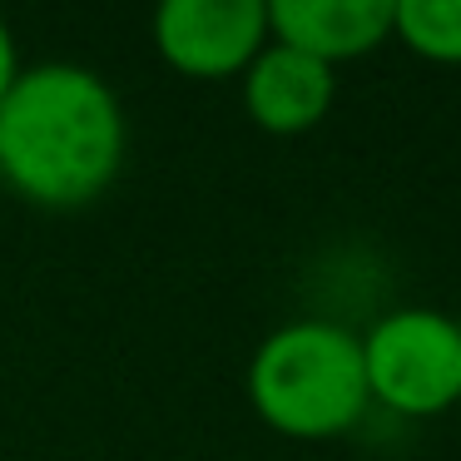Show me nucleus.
I'll return each mask as SVG.
<instances>
[{"label": "nucleus", "instance_id": "f257e3e1", "mask_svg": "<svg viewBox=\"0 0 461 461\" xmlns=\"http://www.w3.org/2000/svg\"><path fill=\"white\" fill-rule=\"evenodd\" d=\"M124 159V110L85 65L21 70L0 100V179L41 209H85Z\"/></svg>", "mask_w": 461, "mask_h": 461}, {"label": "nucleus", "instance_id": "f03ea898", "mask_svg": "<svg viewBox=\"0 0 461 461\" xmlns=\"http://www.w3.org/2000/svg\"><path fill=\"white\" fill-rule=\"evenodd\" d=\"M249 402L283 437H338L367 411L362 338L322 318L273 328L249 362Z\"/></svg>", "mask_w": 461, "mask_h": 461}, {"label": "nucleus", "instance_id": "7ed1b4c3", "mask_svg": "<svg viewBox=\"0 0 461 461\" xmlns=\"http://www.w3.org/2000/svg\"><path fill=\"white\" fill-rule=\"evenodd\" d=\"M367 397L402 417H437L461 402V318L397 308L362 338Z\"/></svg>", "mask_w": 461, "mask_h": 461}, {"label": "nucleus", "instance_id": "20e7f679", "mask_svg": "<svg viewBox=\"0 0 461 461\" xmlns=\"http://www.w3.org/2000/svg\"><path fill=\"white\" fill-rule=\"evenodd\" d=\"M268 45L263 0H164L154 11V50L194 80H229Z\"/></svg>", "mask_w": 461, "mask_h": 461}, {"label": "nucleus", "instance_id": "39448f33", "mask_svg": "<svg viewBox=\"0 0 461 461\" xmlns=\"http://www.w3.org/2000/svg\"><path fill=\"white\" fill-rule=\"evenodd\" d=\"M332 65L312 60V55L293 50V45L268 41L253 65L243 70V104L249 120L268 134H303L332 110Z\"/></svg>", "mask_w": 461, "mask_h": 461}, {"label": "nucleus", "instance_id": "423d86ee", "mask_svg": "<svg viewBox=\"0 0 461 461\" xmlns=\"http://www.w3.org/2000/svg\"><path fill=\"white\" fill-rule=\"evenodd\" d=\"M392 35V0H273L268 41L322 65L357 60Z\"/></svg>", "mask_w": 461, "mask_h": 461}, {"label": "nucleus", "instance_id": "0eeeda50", "mask_svg": "<svg viewBox=\"0 0 461 461\" xmlns=\"http://www.w3.org/2000/svg\"><path fill=\"white\" fill-rule=\"evenodd\" d=\"M392 35L421 60L461 65V0H392Z\"/></svg>", "mask_w": 461, "mask_h": 461}, {"label": "nucleus", "instance_id": "6e6552de", "mask_svg": "<svg viewBox=\"0 0 461 461\" xmlns=\"http://www.w3.org/2000/svg\"><path fill=\"white\" fill-rule=\"evenodd\" d=\"M15 75H21V55H15V35H11V25L0 21V100H5V90L15 85Z\"/></svg>", "mask_w": 461, "mask_h": 461}]
</instances>
